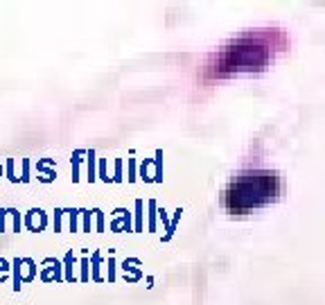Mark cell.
<instances>
[{
    "instance_id": "1",
    "label": "cell",
    "mask_w": 325,
    "mask_h": 305,
    "mask_svg": "<svg viewBox=\"0 0 325 305\" xmlns=\"http://www.w3.org/2000/svg\"><path fill=\"white\" fill-rule=\"evenodd\" d=\"M280 192V179L275 172L255 169V172H242L235 177L226 192V206L233 212H246L258 208L262 203L275 199Z\"/></svg>"
}]
</instances>
